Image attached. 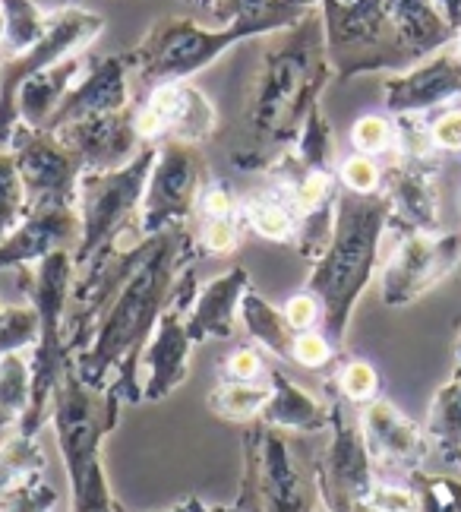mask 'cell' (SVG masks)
<instances>
[{
    "label": "cell",
    "mask_w": 461,
    "mask_h": 512,
    "mask_svg": "<svg viewBox=\"0 0 461 512\" xmlns=\"http://www.w3.org/2000/svg\"><path fill=\"white\" fill-rule=\"evenodd\" d=\"M291 358L300 364V367H323L329 358H332V348H329V339L319 336V332H297L294 342H291Z\"/></svg>",
    "instance_id": "cell-28"
},
{
    "label": "cell",
    "mask_w": 461,
    "mask_h": 512,
    "mask_svg": "<svg viewBox=\"0 0 461 512\" xmlns=\"http://www.w3.org/2000/svg\"><path fill=\"white\" fill-rule=\"evenodd\" d=\"M0 13H4V38L0 45L7 48V57L29 51L38 38L51 26V16L35 0H0Z\"/></svg>",
    "instance_id": "cell-19"
},
{
    "label": "cell",
    "mask_w": 461,
    "mask_h": 512,
    "mask_svg": "<svg viewBox=\"0 0 461 512\" xmlns=\"http://www.w3.org/2000/svg\"><path fill=\"white\" fill-rule=\"evenodd\" d=\"M105 29V16L83 7H64L51 16L48 32L38 42L23 51L0 61V136L10 140L16 127V92L29 76L38 70H48L67 57L83 54Z\"/></svg>",
    "instance_id": "cell-6"
},
{
    "label": "cell",
    "mask_w": 461,
    "mask_h": 512,
    "mask_svg": "<svg viewBox=\"0 0 461 512\" xmlns=\"http://www.w3.org/2000/svg\"><path fill=\"white\" fill-rule=\"evenodd\" d=\"M38 336H42V320L35 304H0V358L38 345Z\"/></svg>",
    "instance_id": "cell-24"
},
{
    "label": "cell",
    "mask_w": 461,
    "mask_h": 512,
    "mask_svg": "<svg viewBox=\"0 0 461 512\" xmlns=\"http://www.w3.org/2000/svg\"><path fill=\"white\" fill-rule=\"evenodd\" d=\"M240 244V228L237 219L228 215V219H203V228H199V247L206 253H231Z\"/></svg>",
    "instance_id": "cell-26"
},
{
    "label": "cell",
    "mask_w": 461,
    "mask_h": 512,
    "mask_svg": "<svg viewBox=\"0 0 461 512\" xmlns=\"http://www.w3.org/2000/svg\"><path fill=\"white\" fill-rule=\"evenodd\" d=\"M130 86L133 73L124 54H108L102 57L89 73H83L76 80V86L67 92V98L54 111L48 130H60L64 124L83 121V117L95 114H114L130 108Z\"/></svg>",
    "instance_id": "cell-11"
},
{
    "label": "cell",
    "mask_w": 461,
    "mask_h": 512,
    "mask_svg": "<svg viewBox=\"0 0 461 512\" xmlns=\"http://www.w3.org/2000/svg\"><path fill=\"white\" fill-rule=\"evenodd\" d=\"M282 4H285L288 10H294V13L304 16V10H307L310 4H316V0H282Z\"/></svg>",
    "instance_id": "cell-37"
},
{
    "label": "cell",
    "mask_w": 461,
    "mask_h": 512,
    "mask_svg": "<svg viewBox=\"0 0 461 512\" xmlns=\"http://www.w3.org/2000/svg\"><path fill=\"white\" fill-rule=\"evenodd\" d=\"M190 348H193V339L187 329V313H180L168 304L143 351V361H139V367L146 373V380H143L146 399H165L171 389L184 383Z\"/></svg>",
    "instance_id": "cell-13"
},
{
    "label": "cell",
    "mask_w": 461,
    "mask_h": 512,
    "mask_svg": "<svg viewBox=\"0 0 461 512\" xmlns=\"http://www.w3.org/2000/svg\"><path fill=\"white\" fill-rule=\"evenodd\" d=\"M373 506L379 512H414V497L398 487H386L373 497Z\"/></svg>",
    "instance_id": "cell-35"
},
{
    "label": "cell",
    "mask_w": 461,
    "mask_h": 512,
    "mask_svg": "<svg viewBox=\"0 0 461 512\" xmlns=\"http://www.w3.org/2000/svg\"><path fill=\"white\" fill-rule=\"evenodd\" d=\"M237 203L228 187L222 184H209L203 200H199V212H203V219H228V215H234Z\"/></svg>",
    "instance_id": "cell-33"
},
{
    "label": "cell",
    "mask_w": 461,
    "mask_h": 512,
    "mask_svg": "<svg viewBox=\"0 0 461 512\" xmlns=\"http://www.w3.org/2000/svg\"><path fill=\"white\" fill-rule=\"evenodd\" d=\"M272 399V386L269 383H240V380H231V383H222L212 389L209 396V408L215 415L222 418H231V421H250V418H259L266 411Z\"/></svg>",
    "instance_id": "cell-21"
},
{
    "label": "cell",
    "mask_w": 461,
    "mask_h": 512,
    "mask_svg": "<svg viewBox=\"0 0 461 512\" xmlns=\"http://www.w3.org/2000/svg\"><path fill=\"white\" fill-rule=\"evenodd\" d=\"M0 38H4V13H0Z\"/></svg>",
    "instance_id": "cell-38"
},
{
    "label": "cell",
    "mask_w": 461,
    "mask_h": 512,
    "mask_svg": "<svg viewBox=\"0 0 461 512\" xmlns=\"http://www.w3.org/2000/svg\"><path fill=\"white\" fill-rule=\"evenodd\" d=\"M342 181L348 190L354 193H370L376 184H379V168L376 162L370 159V155H351V159H345L342 165Z\"/></svg>",
    "instance_id": "cell-29"
},
{
    "label": "cell",
    "mask_w": 461,
    "mask_h": 512,
    "mask_svg": "<svg viewBox=\"0 0 461 512\" xmlns=\"http://www.w3.org/2000/svg\"><path fill=\"white\" fill-rule=\"evenodd\" d=\"M32 405V367L19 351L0 358V430L23 424Z\"/></svg>",
    "instance_id": "cell-20"
},
{
    "label": "cell",
    "mask_w": 461,
    "mask_h": 512,
    "mask_svg": "<svg viewBox=\"0 0 461 512\" xmlns=\"http://www.w3.org/2000/svg\"><path fill=\"white\" fill-rule=\"evenodd\" d=\"M26 212H29V200L16 159L10 149H0V241L26 219Z\"/></svg>",
    "instance_id": "cell-23"
},
{
    "label": "cell",
    "mask_w": 461,
    "mask_h": 512,
    "mask_svg": "<svg viewBox=\"0 0 461 512\" xmlns=\"http://www.w3.org/2000/svg\"><path fill=\"white\" fill-rule=\"evenodd\" d=\"M228 377L240 383H253L263 377V358H259L256 348H237L228 354Z\"/></svg>",
    "instance_id": "cell-32"
},
{
    "label": "cell",
    "mask_w": 461,
    "mask_h": 512,
    "mask_svg": "<svg viewBox=\"0 0 461 512\" xmlns=\"http://www.w3.org/2000/svg\"><path fill=\"white\" fill-rule=\"evenodd\" d=\"M323 80L319 16L307 13L278 29L259 48L237 108V140L231 162L240 171H272L300 140Z\"/></svg>",
    "instance_id": "cell-1"
},
{
    "label": "cell",
    "mask_w": 461,
    "mask_h": 512,
    "mask_svg": "<svg viewBox=\"0 0 461 512\" xmlns=\"http://www.w3.org/2000/svg\"><path fill=\"white\" fill-rule=\"evenodd\" d=\"M237 317H240V323L247 326L250 339L256 345H263L266 351H272L275 358H288V354H291V342H294L297 332L288 326L285 313L278 310V307H272L256 288L244 291Z\"/></svg>",
    "instance_id": "cell-17"
},
{
    "label": "cell",
    "mask_w": 461,
    "mask_h": 512,
    "mask_svg": "<svg viewBox=\"0 0 461 512\" xmlns=\"http://www.w3.org/2000/svg\"><path fill=\"white\" fill-rule=\"evenodd\" d=\"M351 143H354V149L360 155H376V152H383L392 143V130H389V124L383 121V117L367 114V117H360V121L354 124Z\"/></svg>",
    "instance_id": "cell-27"
},
{
    "label": "cell",
    "mask_w": 461,
    "mask_h": 512,
    "mask_svg": "<svg viewBox=\"0 0 461 512\" xmlns=\"http://www.w3.org/2000/svg\"><path fill=\"white\" fill-rule=\"evenodd\" d=\"M42 468H45V452L29 433L19 430L0 443V487L4 490L42 475Z\"/></svg>",
    "instance_id": "cell-22"
},
{
    "label": "cell",
    "mask_w": 461,
    "mask_h": 512,
    "mask_svg": "<svg viewBox=\"0 0 461 512\" xmlns=\"http://www.w3.org/2000/svg\"><path fill=\"white\" fill-rule=\"evenodd\" d=\"M7 149L13 152L19 177H23L29 209L35 206H76V187L83 177V165L60 143L51 130H35L16 124Z\"/></svg>",
    "instance_id": "cell-7"
},
{
    "label": "cell",
    "mask_w": 461,
    "mask_h": 512,
    "mask_svg": "<svg viewBox=\"0 0 461 512\" xmlns=\"http://www.w3.org/2000/svg\"><path fill=\"white\" fill-rule=\"evenodd\" d=\"M218 108L193 83H165L149 89L136 108V133L143 143H193L203 146L218 133Z\"/></svg>",
    "instance_id": "cell-8"
},
{
    "label": "cell",
    "mask_w": 461,
    "mask_h": 512,
    "mask_svg": "<svg viewBox=\"0 0 461 512\" xmlns=\"http://www.w3.org/2000/svg\"><path fill=\"white\" fill-rule=\"evenodd\" d=\"M83 70H86V54H76V57H67V61L29 76L16 92V124L48 130L54 111L67 98V92L76 86Z\"/></svg>",
    "instance_id": "cell-14"
},
{
    "label": "cell",
    "mask_w": 461,
    "mask_h": 512,
    "mask_svg": "<svg viewBox=\"0 0 461 512\" xmlns=\"http://www.w3.org/2000/svg\"><path fill=\"white\" fill-rule=\"evenodd\" d=\"M269 386H272V399H269L263 415H259V421H266L275 430H288V427L310 430V427H316L319 421H323V418H319L316 399H310L304 389L294 386L288 380V373L272 370Z\"/></svg>",
    "instance_id": "cell-18"
},
{
    "label": "cell",
    "mask_w": 461,
    "mask_h": 512,
    "mask_svg": "<svg viewBox=\"0 0 461 512\" xmlns=\"http://www.w3.org/2000/svg\"><path fill=\"white\" fill-rule=\"evenodd\" d=\"M247 269H231L225 275L212 279L203 291L187 317V329L193 342L206 339H228L234 332L237 313H240V298L247 291Z\"/></svg>",
    "instance_id": "cell-15"
},
{
    "label": "cell",
    "mask_w": 461,
    "mask_h": 512,
    "mask_svg": "<svg viewBox=\"0 0 461 512\" xmlns=\"http://www.w3.org/2000/svg\"><path fill=\"white\" fill-rule=\"evenodd\" d=\"M184 4H193V7H199V10H206V13L215 16V10H218V4H222V0H184Z\"/></svg>",
    "instance_id": "cell-36"
},
{
    "label": "cell",
    "mask_w": 461,
    "mask_h": 512,
    "mask_svg": "<svg viewBox=\"0 0 461 512\" xmlns=\"http://www.w3.org/2000/svg\"><path fill=\"white\" fill-rule=\"evenodd\" d=\"M278 32L269 23H225V26H199L190 16H165L139 38L124 57L130 64L133 83L155 89L165 83H190V76L215 64L228 48L247 42L253 35Z\"/></svg>",
    "instance_id": "cell-3"
},
{
    "label": "cell",
    "mask_w": 461,
    "mask_h": 512,
    "mask_svg": "<svg viewBox=\"0 0 461 512\" xmlns=\"http://www.w3.org/2000/svg\"><path fill=\"white\" fill-rule=\"evenodd\" d=\"M54 133L60 136V143L76 155L83 171L124 168L133 155L146 146L136 133V108L83 117V121L64 124Z\"/></svg>",
    "instance_id": "cell-10"
},
{
    "label": "cell",
    "mask_w": 461,
    "mask_h": 512,
    "mask_svg": "<svg viewBox=\"0 0 461 512\" xmlns=\"http://www.w3.org/2000/svg\"><path fill=\"white\" fill-rule=\"evenodd\" d=\"M73 241H79L76 206H35L0 241V269L42 263L54 250H70Z\"/></svg>",
    "instance_id": "cell-12"
},
{
    "label": "cell",
    "mask_w": 461,
    "mask_h": 512,
    "mask_svg": "<svg viewBox=\"0 0 461 512\" xmlns=\"http://www.w3.org/2000/svg\"><path fill=\"white\" fill-rule=\"evenodd\" d=\"M54 503H57V490L42 475H35L23 484H13L4 490L0 512H51Z\"/></svg>",
    "instance_id": "cell-25"
},
{
    "label": "cell",
    "mask_w": 461,
    "mask_h": 512,
    "mask_svg": "<svg viewBox=\"0 0 461 512\" xmlns=\"http://www.w3.org/2000/svg\"><path fill=\"white\" fill-rule=\"evenodd\" d=\"M209 184L212 181L203 149L174 140L158 143V159L136 222L139 238H155V234L171 228H187L190 215L199 209V200H203Z\"/></svg>",
    "instance_id": "cell-5"
},
{
    "label": "cell",
    "mask_w": 461,
    "mask_h": 512,
    "mask_svg": "<svg viewBox=\"0 0 461 512\" xmlns=\"http://www.w3.org/2000/svg\"><path fill=\"white\" fill-rule=\"evenodd\" d=\"M285 320L294 332H310L319 320V298L316 294H294V298L285 304Z\"/></svg>",
    "instance_id": "cell-31"
},
{
    "label": "cell",
    "mask_w": 461,
    "mask_h": 512,
    "mask_svg": "<svg viewBox=\"0 0 461 512\" xmlns=\"http://www.w3.org/2000/svg\"><path fill=\"white\" fill-rule=\"evenodd\" d=\"M190 234L187 228H171L146 241V250L139 256L130 279L102 310L92 345L79 354L76 377L89 389H102L108 373L117 370L120 380L114 392L127 402H139L143 383H139V361L152 339V332L168 307L174 279L190 260Z\"/></svg>",
    "instance_id": "cell-2"
},
{
    "label": "cell",
    "mask_w": 461,
    "mask_h": 512,
    "mask_svg": "<svg viewBox=\"0 0 461 512\" xmlns=\"http://www.w3.org/2000/svg\"><path fill=\"white\" fill-rule=\"evenodd\" d=\"M433 140L443 149H461V111L439 117L433 124Z\"/></svg>",
    "instance_id": "cell-34"
},
{
    "label": "cell",
    "mask_w": 461,
    "mask_h": 512,
    "mask_svg": "<svg viewBox=\"0 0 461 512\" xmlns=\"http://www.w3.org/2000/svg\"><path fill=\"white\" fill-rule=\"evenodd\" d=\"M158 159V146L146 143L124 168L114 171H83L76 187L79 244L73 250L76 266L117 244L124 234L136 231L139 209Z\"/></svg>",
    "instance_id": "cell-4"
},
{
    "label": "cell",
    "mask_w": 461,
    "mask_h": 512,
    "mask_svg": "<svg viewBox=\"0 0 461 512\" xmlns=\"http://www.w3.org/2000/svg\"><path fill=\"white\" fill-rule=\"evenodd\" d=\"M244 509L240 512H304V487L294 471L288 440L259 421L244 440Z\"/></svg>",
    "instance_id": "cell-9"
},
{
    "label": "cell",
    "mask_w": 461,
    "mask_h": 512,
    "mask_svg": "<svg viewBox=\"0 0 461 512\" xmlns=\"http://www.w3.org/2000/svg\"><path fill=\"white\" fill-rule=\"evenodd\" d=\"M240 222H244L253 234L266 241H294L297 231V212L285 187L259 190L250 200L240 203Z\"/></svg>",
    "instance_id": "cell-16"
},
{
    "label": "cell",
    "mask_w": 461,
    "mask_h": 512,
    "mask_svg": "<svg viewBox=\"0 0 461 512\" xmlns=\"http://www.w3.org/2000/svg\"><path fill=\"white\" fill-rule=\"evenodd\" d=\"M342 392L354 402H364L376 392V370L367 361H354L342 370Z\"/></svg>",
    "instance_id": "cell-30"
}]
</instances>
